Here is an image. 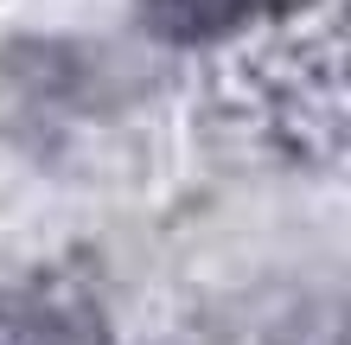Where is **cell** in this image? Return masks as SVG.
Wrapping results in <instances>:
<instances>
[{
	"label": "cell",
	"mask_w": 351,
	"mask_h": 345,
	"mask_svg": "<svg viewBox=\"0 0 351 345\" xmlns=\"http://www.w3.org/2000/svg\"><path fill=\"white\" fill-rule=\"evenodd\" d=\"M230 109H243L287 160L351 154V13L287 32L250 51L223 77Z\"/></svg>",
	"instance_id": "6da1fadb"
},
{
	"label": "cell",
	"mask_w": 351,
	"mask_h": 345,
	"mask_svg": "<svg viewBox=\"0 0 351 345\" xmlns=\"http://www.w3.org/2000/svg\"><path fill=\"white\" fill-rule=\"evenodd\" d=\"M300 7L306 0H141V19L173 45H204V38H223L250 19H287Z\"/></svg>",
	"instance_id": "7a4b0ae2"
},
{
	"label": "cell",
	"mask_w": 351,
	"mask_h": 345,
	"mask_svg": "<svg viewBox=\"0 0 351 345\" xmlns=\"http://www.w3.org/2000/svg\"><path fill=\"white\" fill-rule=\"evenodd\" d=\"M19 333H26V345H109L96 307L84 294H71V288H38Z\"/></svg>",
	"instance_id": "3957f363"
}]
</instances>
